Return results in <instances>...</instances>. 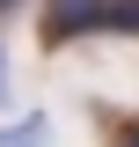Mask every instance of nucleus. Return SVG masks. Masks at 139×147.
I'll return each mask as SVG.
<instances>
[{
    "label": "nucleus",
    "mask_w": 139,
    "mask_h": 147,
    "mask_svg": "<svg viewBox=\"0 0 139 147\" xmlns=\"http://www.w3.org/2000/svg\"><path fill=\"white\" fill-rule=\"evenodd\" d=\"M0 147H44V118H22V125H0Z\"/></svg>",
    "instance_id": "2"
},
{
    "label": "nucleus",
    "mask_w": 139,
    "mask_h": 147,
    "mask_svg": "<svg viewBox=\"0 0 139 147\" xmlns=\"http://www.w3.org/2000/svg\"><path fill=\"white\" fill-rule=\"evenodd\" d=\"M117 147H139V125H124V132H117Z\"/></svg>",
    "instance_id": "4"
},
{
    "label": "nucleus",
    "mask_w": 139,
    "mask_h": 147,
    "mask_svg": "<svg viewBox=\"0 0 139 147\" xmlns=\"http://www.w3.org/2000/svg\"><path fill=\"white\" fill-rule=\"evenodd\" d=\"M0 7H15V0H0Z\"/></svg>",
    "instance_id": "5"
},
{
    "label": "nucleus",
    "mask_w": 139,
    "mask_h": 147,
    "mask_svg": "<svg viewBox=\"0 0 139 147\" xmlns=\"http://www.w3.org/2000/svg\"><path fill=\"white\" fill-rule=\"evenodd\" d=\"M110 30H117V37H139V0H110Z\"/></svg>",
    "instance_id": "3"
},
{
    "label": "nucleus",
    "mask_w": 139,
    "mask_h": 147,
    "mask_svg": "<svg viewBox=\"0 0 139 147\" xmlns=\"http://www.w3.org/2000/svg\"><path fill=\"white\" fill-rule=\"evenodd\" d=\"M81 30H110V0H44V37L66 44Z\"/></svg>",
    "instance_id": "1"
}]
</instances>
